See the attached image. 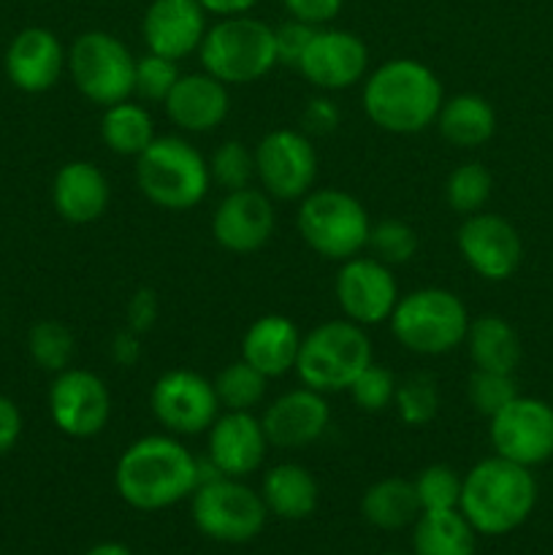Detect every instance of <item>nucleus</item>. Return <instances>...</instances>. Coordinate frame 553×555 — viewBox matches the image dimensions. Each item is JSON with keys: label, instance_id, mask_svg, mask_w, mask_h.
Returning <instances> with one entry per match:
<instances>
[{"label": "nucleus", "instance_id": "f257e3e1", "mask_svg": "<svg viewBox=\"0 0 553 555\" xmlns=\"http://www.w3.org/2000/svg\"><path fill=\"white\" fill-rule=\"evenodd\" d=\"M114 488L141 513L173 507L198 488V459L173 434H150L119 455Z\"/></svg>", "mask_w": 553, "mask_h": 555}, {"label": "nucleus", "instance_id": "f03ea898", "mask_svg": "<svg viewBox=\"0 0 553 555\" xmlns=\"http://www.w3.org/2000/svg\"><path fill=\"white\" fill-rule=\"evenodd\" d=\"M445 90L426 63L394 57L363 81V112L385 133L415 135L437 122Z\"/></svg>", "mask_w": 553, "mask_h": 555}, {"label": "nucleus", "instance_id": "7ed1b4c3", "mask_svg": "<svg viewBox=\"0 0 553 555\" xmlns=\"http://www.w3.org/2000/svg\"><path fill=\"white\" fill-rule=\"evenodd\" d=\"M537 504L531 469L502 455L483 459L461 477L459 509L477 534L504 537L529 520Z\"/></svg>", "mask_w": 553, "mask_h": 555}, {"label": "nucleus", "instance_id": "20e7f679", "mask_svg": "<svg viewBox=\"0 0 553 555\" xmlns=\"http://www.w3.org/2000/svg\"><path fill=\"white\" fill-rule=\"evenodd\" d=\"M136 184L146 201L168 211L198 206L209 193V163L179 135H155L136 157Z\"/></svg>", "mask_w": 553, "mask_h": 555}, {"label": "nucleus", "instance_id": "39448f33", "mask_svg": "<svg viewBox=\"0 0 553 555\" xmlns=\"http://www.w3.org/2000/svg\"><path fill=\"white\" fill-rule=\"evenodd\" d=\"M198 57L201 68L228 87L263 79L274 65H280L274 27L249 14L222 16L206 30Z\"/></svg>", "mask_w": 553, "mask_h": 555}, {"label": "nucleus", "instance_id": "423d86ee", "mask_svg": "<svg viewBox=\"0 0 553 555\" xmlns=\"http://www.w3.org/2000/svg\"><path fill=\"white\" fill-rule=\"evenodd\" d=\"M390 334L415 356H445L464 345L470 312L455 293L445 287H421L399 296L390 314Z\"/></svg>", "mask_w": 553, "mask_h": 555}, {"label": "nucleus", "instance_id": "0eeeda50", "mask_svg": "<svg viewBox=\"0 0 553 555\" xmlns=\"http://www.w3.org/2000/svg\"><path fill=\"white\" fill-rule=\"evenodd\" d=\"M374 361L372 341L352 320H329L301 336L296 369L301 385L318 393H339Z\"/></svg>", "mask_w": 553, "mask_h": 555}, {"label": "nucleus", "instance_id": "6e6552de", "mask_svg": "<svg viewBox=\"0 0 553 555\" xmlns=\"http://www.w3.org/2000/svg\"><path fill=\"white\" fill-rule=\"evenodd\" d=\"M296 225L312 253L339 263L361 255L372 231L366 206L356 195L336 188H320L304 195Z\"/></svg>", "mask_w": 553, "mask_h": 555}, {"label": "nucleus", "instance_id": "1a4fd4ad", "mask_svg": "<svg viewBox=\"0 0 553 555\" xmlns=\"http://www.w3.org/2000/svg\"><path fill=\"white\" fill-rule=\"evenodd\" d=\"M68 74L87 101L106 108L133 95L136 57L112 33L87 30L70 43Z\"/></svg>", "mask_w": 553, "mask_h": 555}, {"label": "nucleus", "instance_id": "9d476101", "mask_svg": "<svg viewBox=\"0 0 553 555\" xmlns=\"http://www.w3.org/2000/svg\"><path fill=\"white\" fill-rule=\"evenodd\" d=\"M190 513L195 529L204 537L228 545H242L263 531L269 509L260 493L236 477H215L195 488Z\"/></svg>", "mask_w": 553, "mask_h": 555}, {"label": "nucleus", "instance_id": "9b49d317", "mask_svg": "<svg viewBox=\"0 0 553 555\" xmlns=\"http://www.w3.org/2000/svg\"><path fill=\"white\" fill-rule=\"evenodd\" d=\"M255 179L274 201H301L312 193L318 179V150L309 135L291 128L266 133L255 146Z\"/></svg>", "mask_w": 553, "mask_h": 555}, {"label": "nucleus", "instance_id": "f8f14e48", "mask_svg": "<svg viewBox=\"0 0 553 555\" xmlns=\"http://www.w3.org/2000/svg\"><path fill=\"white\" fill-rule=\"evenodd\" d=\"M152 415L173 437H195L209 431L220 415L215 383L190 369H171L152 385Z\"/></svg>", "mask_w": 553, "mask_h": 555}, {"label": "nucleus", "instance_id": "ddd939ff", "mask_svg": "<svg viewBox=\"0 0 553 555\" xmlns=\"http://www.w3.org/2000/svg\"><path fill=\"white\" fill-rule=\"evenodd\" d=\"M493 450L513 464L540 466L553 459V404L529 396H515L488 428Z\"/></svg>", "mask_w": 553, "mask_h": 555}, {"label": "nucleus", "instance_id": "4468645a", "mask_svg": "<svg viewBox=\"0 0 553 555\" xmlns=\"http://www.w3.org/2000/svg\"><path fill=\"white\" fill-rule=\"evenodd\" d=\"M49 417L70 439H92L108 426L112 393L98 374L65 369L49 388Z\"/></svg>", "mask_w": 553, "mask_h": 555}, {"label": "nucleus", "instance_id": "2eb2a0df", "mask_svg": "<svg viewBox=\"0 0 553 555\" xmlns=\"http://www.w3.org/2000/svg\"><path fill=\"white\" fill-rule=\"evenodd\" d=\"M334 293L342 314L363 328L390 320L399 301V285L390 266L377 258H361V255L342 260Z\"/></svg>", "mask_w": 553, "mask_h": 555}, {"label": "nucleus", "instance_id": "dca6fc26", "mask_svg": "<svg viewBox=\"0 0 553 555\" xmlns=\"http://www.w3.org/2000/svg\"><path fill=\"white\" fill-rule=\"evenodd\" d=\"M455 244L464 263L488 282L510 280L524 258V242L513 222L491 211H477L466 217L461 222Z\"/></svg>", "mask_w": 553, "mask_h": 555}, {"label": "nucleus", "instance_id": "f3484780", "mask_svg": "<svg viewBox=\"0 0 553 555\" xmlns=\"http://www.w3.org/2000/svg\"><path fill=\"white\" fill-rule=\"evenodd\" d=\"M369 49L361 36L339 27H318L298 63V74L323 92L350 90L366 76Z\"/></svg>", "mask_w": 553, "mask_h": 555}, {"label": "nucleus", "instance_id": "a211bd4d", "mask_svg": "<svg viewBox=\"0 0 553 555\" xmlns=\"http://www.w3.org/2000/svg\"><path fill=\"white\" fill-rule=\"evenodd\" d=\"M274 225V198L255 188L226 193L211 215V236L233 255L258 253L269 244Z\"/></svg>", "mask_w": 553, "mask_h": 555}, {"label": "nucleus", "instance_id": "6ab92c4d", "mask_svg": "<svg viewBox=\"0 0 553 555\" xmlns=\"http://www.w3.org/2000/svg\"><path fill=\"white\" fill-rule=\"evenodd\" d=\"M263 423L255 417V412H228L217 415V421L209 426L206 437V459L217 466V472L226 477H244L260 469L269 450Z\"/></svg>", "mask_w": 553, "mask_h": 555}, {"label": "nucleus", "instance_id": "aec40b11", "mask_svg": "<svg viewBox=\"0 0 553 555\" xmlns=\"http://www.w3.org/2000/svg\"><path fill=\"white\" fill-rule=\"evenodd\" d=\"M206 11L198 0H152L144 11L141 36L146 52L168 60H182L198 52L206 30Z\"/></svg>", "mask_w": 553, "mask_h": 555}, {"label": "nucleus", "instance_id": "412c9836", "mask_svg": "<svg viewBox=\"0 0 553 555\" xmlns=\"http://www.w3.org/2000/svg\"><path fill=\"white\" fill-rule=\"evenodd\" d=\"M68 68L63 41L47 27H25L5 49V76L22 92H47Z\"/></svg>", "mask_w": 553, "mask_h": 555}, {"label": "nucleus", "instance_id": "4be33fe9", "mask_svg": "<svg viewBox=\"0 0 553 555\" xmlns=\"http://www.w3.org/2000/svg\"><path fill=\"white\" fill-rule=\"evenodd\" d=\"M260 423H263L266 439L274 448H307V444L318 442L329 428L331 406L325 401V393L301 385V388L287 390L280 399L271 401Z\"/></svg>", "mask_w": 553, "mask_h": 555}, {"label": "nucleus", "instance_id": "5701e85b", "mask_svg": "<svg viewBox=\"0 0 553 555\" xmlns=\"http://www.w3.org/2000/svg\"><path fill=\"white\" fill-rule=\"evenodd\" d=\"M168 119L184 133H209L226 122L231 112L228 85L211 74H182L163 101Z\"/></svg>", "mask_w": 553, "mask_h": 555}, {"label": "nucleus", "instance_id": "b1692460", "mask_svg": "<svg viewBox=\"0 0 553 555\" xmlns=\"http://www.w3.org/2000/svg\"><path fill=\"white\" fill-rule=\"evenodd\" d=\"M108 198H112L108 179L95 163L70 160L54 173L52 204L65 222L74 225L95 222L108 209Z\"/></svg>", "mask_w": 553, "mask_h": 555}, {"label": "nucleus", "instance_id": "393cba45", "mask_svg": "<svg viewBox=\"0 0 553 555\" xmlns=\"http://www.w3.org/2000/svg\"><path fill=\"white\" fill-rule=\"evenodd\" d=\"M301 331L285 314H263L247 328L242 339V361L258 369L263 377H282L296 369Z\"/></svg>", "mask_w": 553, "mask_h": 555}, {"label": "nucleus", "instance_id": "a878e982", "mask_svg": "<svg viewBox=\"0 0 553 555\" xmlns=\"http://www.w3.org/2000/svg\"><path fill=\"white\" fill-rule=\"evenodd\" d=\"M260 499L282 520H304L318 509L320 488L312 472L298 464H276L266 472Z\"/></svg>", "mask_w": 553, "mask_h": 555}, {"label": "nucleus", "instance_id": "bb28decb", "mask_svg": "<svg viewBox=\"0 0 553 555\" xmlns=\"http://www.w3.org/2000/svg\"><path fill=\"white\" fill-rule=\"evenodd\" d=\"M437 128L445 141L461 150H472V146H483L497 133V112L477 92H459L442 101Z\"/></svg>", "mask_w": 553, "mask_h": 555}, {"label": "nucleus", "instance_id": "cd10ccee", "mask_svg": "<svg viewBox=\"0 0 553 555\" xmlns=\"http://www.w3.org/2000/svg\"><path fill=\"white\" fill-rule=\"evenodd\" d=\"M475 369L483 372L513 374L520 363V339L518 331L499 314H480L472 320L464 339Z\"/></svg>", "mask_w": 553, "mask_h": 555}, {"label": "nucleus", "instance_id": "c85d7f7f", "mask_svg": "<svg viewBox=\"0 0 553 555\" xmlns=\"http://www.w3.org/2000/svg\"><path fill=\"white\" fill-rule=\"evenodd\" d=\"M415 555H475L477 531L461 509L421 513L412 531Z\"/></svg>", "mask_w": 553, "mask_h": 555}, {"label": "nucleus", "instance_id": "c756f323", "mask_svg": "<svg viewBox=\"0 0 553 555\" xmlns=\"http://www.w3.org/2000/svg\"><path fill=\"white\" fill-rule=\"evenodd\" d=\"M361 513L374 529H404V526L415 524L417 515H421L415 486H412L410 480H404V477H385V480L374 482V486L363 493Z\"/></svg>", "mask_w": 553, "mask_h": 555}, {"label": "nucleus", "instance_id": "7c9ffc66", "mask_svg": "<svg viewBox=\"0 0 553 555\" xmlns=\"http://www.w3.org/2000/svg\"><path fill=\"white\" fill-rule=\"evenodd\" d=\"M101 139L114 155L139 157L155 141V122L141 103L128 101L103 108Z\"/></svg>", "mask_w": 553, "mask_h": 555}, {"label": "nucleus", "instance_id": "2f4dec72", "mask_svg": "<svg viewBox=\"0 0 553 555\" xmlns=\"http://www.w3.org/2000/svg\"><path fill=\"white\" fill-rule=\"evenodd\" d=\"M211 383H215L217 401L228 412H253L263 401L266 388H269V377H263L242 358L228 363Z\"/></svg>", "mask_w": 553, "mask_h": 555}, {"label": "nucleus", "instance_id": "473e14b6", "mask_svg": "<svg viewBox=\"0 0 553 555\" xmlns=\"http://www.w3.org/2000/svg\"><path fill=\"white\" fill-rule=\"evenodd\" d=\"M493 190V177L483 163H461L445 182V201L453 211L470 217L483 211Z\"/></svg>", "mask_w": 553, "mask_h": 555}, {"label": "nucleus", "instance_id": "72a5a7b5", "mask_svg": "<svg viewBox=\"0 0 553 555\" xmlns=\"http://www.w3.org/2000/svg\"><path fill=\"white\" fill-rule=\"evenodd\" d=\"M27 350H30L33 363L38 369L60 374L65 369H70L76 341L74 334L63 323H57V320H41L27 334Z\"/></svg>", "mask_w": 553, "mask_h": 555}, {"label": "nucleus", "instance_id": "f704fd0d", "mask_svg": "<svg viewBox=\"0 0 553 555\" xmlns=\"http://www.w3.org/2000/svg\"><path fill=\"white\" fill-rule=\"evenodd\" d=\"M394 410L401 423L412 428H421L432 423L439 412V390L434 377L428 374H410L396 385Z\"/></svg>", "mask_w": 553, "mask_h": 555}, {"label": "nucleus", "instance_id": "c9c22d12", "mask_svg": "<svg viewBox=\"0 0 553 555\" xmlns=\"http://www.w3.org/2000/svg\"><path fill=\"white\" fill-rule=\"evenodd\" d=\"M206 163H209L211 182L226 190V193L253 188L255 152L244 141H222Z\"/></svg>", "mask_w": 553, "mask_h": 555}, {"label": "nucleus", "instance_id": "e433bc0d", "mask_svg": "<svg viewBox=\"0 0 553 555\" xmlns=\"http://www.w3.org/2000/svg\"><path fill=\"white\" fill-rule=\"evenodd\" d=\"M417 493L421 513H437V509H459L461 502V477L453 466L432 464L421 469V475L412 480Z\"/></svg>", "mask_w": 553, "mask_h": 555}, {"label": "nucleus", "instance_id": "4c0bfd02", "mask_svg": "<svg viewBox=\"0 0 553 555\" xmlns=\"http://www.w3.org/2000/svg\"><path fill=\"white\" fill-rule=\"evenodd\" d=\"M366 247L374 253L372 258L383 260L385 266H401L415 258L417 233L401 220H380L369 231Z\"/></svg>", "mask_w": 553, "mask_h": 555}, {"label": "nucleus", "instance_id": "58836bf2", "mask_svg": "<svg viewBox=\"0 0 553 555\" xmlns=\"http://www.w3.org/2000/svg\"><path fill=\"white\" fill-rule=\"evenodd\" d=\"M518 396V385H515L513 374L502 372H483L475 369V374L466 383V399L475 406L480 415H486L491 421L497 412H502L510 401Z\"/></svg>", "mask_w": 553, "mask_h": 555}, {"label": "nucleus", "instance_id": "ea45409f", "mask_svg": "<svg viewBox=\"0 0 553 555\" xmlns=\"http://www.w3.org/2000/svg\"><path fill=\"white\" fill-rule=\"evenodd\" d=\"M177 60H168L163 54L146 52L144 57H136V76H133V95L141 101L163 103L168 92L173 90L179 79Z\"/></svg>", "mask_w": 553, "mask_h": 555}, {"label": "nucleus", "instance_id": "a19ab883", "mask_svg": "<svg viewBox=\"0 0 553 555\" xmlns=\"http://www.w3.org/2000/svg\"><path fill=\"white\" fill-rule=\"evenodd\" d=\"M396 377L385 366L369 363L361 374L350 383L347 393H350L352 404L363 412H383L385 406L394 404L396 396Z\"/></svg>", "mask_w": 553, "mask_h": 555}, {"label": "nucleus", "instance_id": "79ce46f5", "mask_svg": "<svg viewBox=\"0 0 553 555\" xmlns=\"http://www.w3.org/2000/svg\"><path fill=\"white\" fill-rule=\"evenodd\" d=\"M314 30L318 27L307 25V22L287 20L282 22L280 27H274V43H276V63L291 65V68H298L304 52H307L309 41H312Z\"/></svg>", "mask_w": 553, "mask_h": 555}, {"label": "nucleus", "instance_id": "37998d69", "mask_svg": "<svg viewBox=\"0 0 553 555\" xmlns=\"http://www.w3.org/2000/svg\"><path fill=\"white\" fill-rule=\"evenodd\" d=\"M157 314H160V304H157L155 291L141 287V291H136L133 296L128 298V307H125V328L144 336L146 331L155 328Z\"/></svg>", "mask_w": 553, "mask_h": 555}, {"label": "nucleus", "instance_id": "c03bdc74", "mask_svg": "<svg viewBox=\"0 0 553 555\" xmlns=\"http://www.w3.org/2000/svg\"><path fill=\"white\" fill-rule=\"evenodd\" d=\"M287 16L298 22H307L312 27H323L339 16L345 0H282Z\"/></svg>", "mask_w": 553, "mask_h": 555}, {"label": "nucleus", "instance_id": "a18cd8bd", "mask_svg": "<svg viewBox=\"0 0 553 555\" xmlns=\"http://www.w3.org/2000/svg\"><path fill=\"white\" fill-rule=\"evenodd\" d=\"M339 119H342L339 106L325 95L312 98V101L307 103V108H304V130L312 135L334 133Z\"/></svg>", "mask_w": 553, "mask_h": 555}, {"label": "nucleus", "instance_id": "49530a36", "mask_svg": "<svg viewBox=\"0 0 553 555\" xmlns=\"http://www.w3.org/2000/svg\"><path fill=\"white\" fill-rule=\"evenodd\" d=\"M22 437V412L11 399L0 396V455L14 450Z\"/></svg>", "mask_w": 553, "mask_h": 555}, {"label": "nucleus", "instance_id": "de8ad7c7", "mask_svg": "<svg viewBox=\"0 0 553 555\" xmlns=\"http://www.w3.org/2000/svg\"><path fill=\"white\" fill-rule=\"evenodd\" d=\"M141 352H144V347H141V334H136V331H130V328L114 334V339H112L114 363H119V366H128V369L136 366L141 358Z\"/></svg>", "mask_w": 553, "mask_h": 555}, {"label": "nucleus", "instance_id": "09e8293b", "mask_svg": "<svg viewBox=\"0 0 553 555\" xmlns=\"http://www.w3.org/2000/svg\"><path fill=\"white\" fill-rule=\"evenodd\" d=\"M204 5L206 14L211 16H239V14H249L260 0H198Z\"/></svg>", "mask_w": 553, "mask_h": 555}, {"label": "nucleus", "instance_id": "8fccbe9b", "mask_svg": "<svg viewBox=\"0 0 553 555\" xmlns=\"http://www.w3.org/2000/svg\"><path fill=\"white\" fill-rule=\"evenodd\" d=\"M85 555H133V553H130L125 545H119V542H101V545L90 547Z\"/></svg>", "mask_w": 553, "mask_h": 555}, {"label": "nucleus", "instance_id": "3c124183", "mask_svg": "<svg viewBox=\"0 0 553 555\" xmlns=\"http://www.w3.org/2000/svg\"><path fill=\"white\" fill-rule=\"evenodd\" d=\"M388 555H401V553H388Z\"/></svg>", "mask_w": 553, "mask_h": 555}]
</instances>
